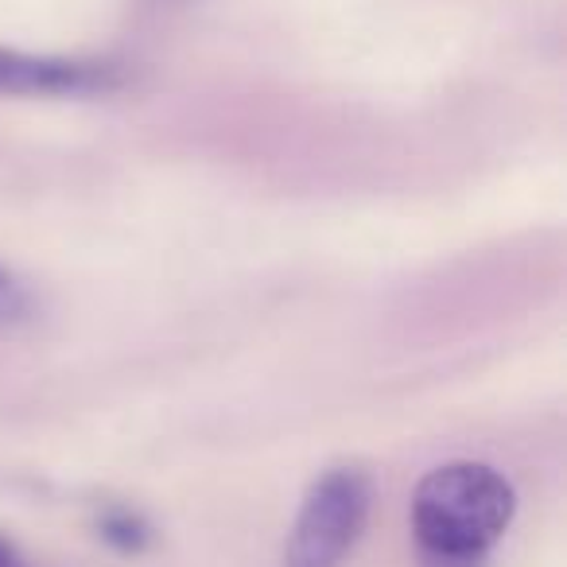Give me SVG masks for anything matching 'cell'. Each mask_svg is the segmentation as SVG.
<instances>
[{
  "mask_svg": "<svg viewBox=\"0 0 567 567\" xmlns=\"http://www.w3.org/2000/svg\"><path fill=\"white\" fill-rule=\"evenodd\" d=\"M0 567H20V556L12 551V544L0 540Z\"/></svg>",
  "mask_w": 567,
  "mask_h": 567,
  "instance_id": "obj_7",
  "label": "cell"
},
{
  "mask_svg": "<svg viewBox=\"0 0 567 567\" xmlns=\"http://www.w3.org/2000/svg\"><path fill=\"white\" fill-rule=\"evenodd\" d=\"M35 311L32 292H28V284L20 280L12 268L0 265V327H20L28 323Z\"/></svg>",
  "mask_w": 567,
  "mask_h": 567,
  "instance_id": "obj_4",
  "label": "cell"
},
{
  "mask_svg": "<svg viewBox=\"0 0 567 567\" xmlns=\"http://www.w3.org/2000/svg\"><path fill=\"white\" fill-rule=\"evenodd\" d=\"M517 513V494L486 463H443L420 478L412 494V533L420 551L432 556H471L486 559V551L505 536Z\"/></svg>",
  "mask_w": 567,
  "mask_h": 567,
  "instance_id": "obj_1",
  "label": "cell"
},
{
  "mask_svg": "<svg viewBox=\"0 0 567 567\" xmlns=\"http://www.w3.org/2000/svg\"><path fill=\"white\" fill-rule=\"evenodd\" d=\"M125 82V71L110 59L32 55L0 48V94L9 97H94Z\"/></svg>",
  "mask_w": 567,
  "mask_h": 567,
  "instance_id": "obj_3",
  "label": "cell"
},
{
  "mask_svg": "<svg viewBox=\"0 0 567 567\" xmlns=\"http://www.w3.org/2000/svg\"><path fill=\"white\" fill-rule=\"evenodd\" d=\"M373 482L354 466H334L308 489L284 544L280 567H342L370 520Z\"/></svg>",
  "mask_w": 567,
  "mask_h": 567,
  "instance_id": "obj_2",
  "label": "cell"
},
{
  "mask_svg": "<svg viewBox=\"0 0 567 567\" xmlns=\"http://www.w3.org/2000/svg\"><path fill=\"white\" fill-rule=\"evenodd\" d=\"M102 528H105V536H110V540H117L125 551H133V548H141V544H144V525L133 517V513H113V517L102 520Z\"/></svg>",
  "mask_w": 567,
  "mask_h": 567,
  "instance_id": "obj_5",
  "label": "cell"
},
{
  "mask_svg": "<svg viewBox=\"0 0 567 567\" xmlns=\"http://www.w3.org/2000/svg\"><path fill=\"white\" fill-rule=\"evenodd\" d=\"M420 556H424V567H486L471 556H432V551H420Z\"/></svg>",
  "mask_w": 567,
  "mask_h": 567,
  "instance_id": "obj_6",
  "label": "cell"
}]
</instances>
